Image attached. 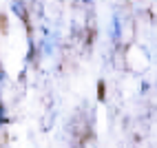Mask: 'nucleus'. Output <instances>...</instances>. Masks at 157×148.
<instances>
[]
</instances>
